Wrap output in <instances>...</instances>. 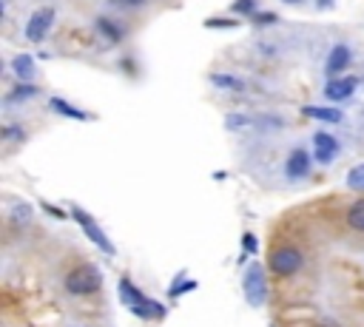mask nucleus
Listing matches in <instances>:
<instances>
[{
	"instance_id": "7c9ffc66",
	"label": "nucleus",
	"mask_w": 364,
	"mask_h": 327,
	"mask_svg": "<svg viewBox=\"0 0 364 327\" xmlns=\"http://www.w3.org/2000/svg\"><path fill=\"white\" fill-rule=\"evenodd\" d=\"M6 6H9V0H4V9H6Z\"/></svg>"
},
{
	"instance_id": "4468645a",
	"label": "nucleus",
	"mask_w": 364,
	"mask_h": 327,
	"mask_svg": "<svg viewBox=\"0 0 364 327\" xmlns=\"http://www.w3.org/2000/svg\"><path fill=\"white\" fill-rule=\"evenodd\" d=\"M131 313L139 316V319H163L168 310H165V304H160V302H154V299H145V302L134 304Z\"/></svg>"
},
{
	"instance_id": "b1692460",
	"label": "nucleus",
	"mask_w": 364,
	"mask_h": 327,
	"mask_svg": "<svg viewBox=\"0 0 364 327\" xmlns=\"http://www.w3.org/2000/svg\"><path fill=\"white\" fill-rule=\"evenodd\" d=\"M251 20H253L256 26H273V23L279 20V15H276V12H256Z\"/></svg>"
},
{
	"instance_id": "cd10ccee",
	"label": "nucleus",
	"mask_w": 364,
	"mask_h": 327,
	"mask_svg": "<svg viewBox=\"0 0 364 327\" xmlns=\"http://www.w3.org/2000/svg\"><path fill=\"white\" fill-rule=\"evenodd\" d=\"M256 248H259L256 245V236L253 233H245L242 236V253H256Z\"/></svg>"
},
{
	"instance_id": "f257e3e1",
	"label": "nucleus",
	"mask_w": 364,
	"mask_h": 327,
	"mask_svg": "<svg viewBox=\"0 0 364 327\" xmlns=\"http://www.w3.org/2000/svg\"><path fill=\"white\" fill-rule=\"evenodd\" d=\"M100 288H103V276L97 265H80L65 276V290L75 296H89V293H97Z\"/></svg>"
},
{
	"instance_id": "f03ea898",
	"label": "nucleus",
	"mask_w": 364,
	"mask_h": 327,
	"mask_svg": "<svg viewBox=\"0 0 364 327\" xmlns=\"http://www.w3.org/2000/svg\"><path fill=\"white\" fill-rule=\"evenodd\" d=\"M242 288H245V299L251 307H262L268 302V276L259 262H251V268L245 271V279H242Z\"/></svg>"
},
{
	"instance_id": "5701e85b",
	"label": "nucleus",
	"mask_w": 364,
	"mask_h": 327,
	"mask_svg": "<svg viewBox=\"0 0 364 327\" xmlns=\"http://www.w3.org/2000/svg\"><path fill=\"white\" fill-rule=\"evenodd\" d=\"M12 222H15V225H29V222H32V208L23 205V203H18V205L12 208Z\"/></svg>"
},
{
	"instance_id": "1a4fd4ad",
	"label": "nucleus",
	"mask_w": 364,
	"mask_h": 327,
	"mask_svg": "<svg viewBox=\"0 0 364 327\" xmlns=\"http://www.w3.org/2000/svg\"><path fill=\"white\" fill-rule=\"evenodd\" d=\"M310 165H313L310 154H308L305 148H294V151L287 154V160H284V174H287L290 179H302V177L310 174Z\"/></svg>"
},
{
	"instance_id": "dca6fc26",
	"label": "nucleus",
	"mask_w": 364,
	"mask_h": 327,
	"mask_svg": "<svg viewBox=\"0 0 364 327\" xmlns=\"http://www.w3.org/2000/svg\"><path fill=\"white\" fill-rule=\"evenodd\" d=\"M94 26H97V32H100V34H103L108 43H120V40H123V29H120V26H117L111 18L100 15V18L94 20Z\"/></svg>"
},
{
	"instance_id": "c85d7f7f",
	"label": "nucleus",
	"mask_w": 364,
	"mask_h": 327,
	"mask_svg": "<svg viewBox=\"0 0 364 327\" xmlns=\"http://www.w3.org/2000/svg\"><path fill=\"white\" fill-rule=\"evenodd\" d=\"M336 0H316V9H330Z\"/></svg>"
},
{
	"instance_id": "7ed1b4c3",
	"label": "nucleus",
	"mask_w": 364,
	"mask_h": 327,
	"mask_svg": "<svg viewBox=\"0 0 364 327\" xmlns=\"http://www.w3.org/2000/svg\"><path fill=\"white\" fill-rule=\"evenodd\" d=\"M71 217H75V222H77V225L83 228V233L92 239V245H97V248H100L103 253H108V256H114V253H117V248L111 245V239L106 236V231L97 225V219H94L92 214H86L83 208H77V205H75V208H71Z\"/></svg>"
},
{
	"instance_id": "20e7f679",
	"label": "nucleus",
	"mask_w": 364,
	"mask_h": 327,
	"mask_svg": "<svg viewBox=\"0 0 364 327\" xmlns=\"http://www.w3.org/2000/svg\"><path fill=\"white\" fill-rule=\"evenodd\" d=\"M302 265H305V256H302L299 248L282 245V248L270 250V271L279 274V276H294Z\"/></svg>"
},
{
	"instance_id": "f8f14e48",
	"label": "nucleus",
	"mask_w": 364,
	"mask_h": 327,
	"mask_svg": "<svg viewBox=\"0 0 364 327\" xmlns=\"http://www.w3.org/2000/svg\"><path fill=\"white\" fill-rule=\"evenodd\" d=\"M49 108H51L54 114H60V117H71V120H89V114H86L83 108L71 105V103H68V100H63V97H51V100H49Z\"/></svg>"
},
{
	"instance_id": "a878e982",
	"label": "nucleus",
	"mask_w": 364,
	"mask_h": 327,
	"mask_svg": "<svg viewBox=\"0 0 364 327\" xmlns=\"http://www.w3.org/2000/svg\"><path fill=\"white\" fill-rule=\"evenodd\" d=\"M239 20L228 18V20H205V29H237Z\"/></svg>"
},
{
	"instance_id": "4be33fe9",
	"label": "nucleus",
	"mask_w": 364,
	"mask_h": 327,
	"mask_svg": "<svg viewBox=\"0 0 364 327\" xmlns=\"http://www.w3.org/2000/svg\"><path fill=\"white\" fill-rule=\"evenodd\" d=\"M231 12H234V15L253 18V15L259 12V4H256V0H234V4H231Z\"/></svg>"
},
{
	"instance_id": "a211bd4d",
	"label": "nucleus",
	"mask_w": 364,
	"mask_h": 327,
	"mask_svg": "<svg viewBox=\"0 0 364 327\" xmlns=\"http://www.w3.org/2000/svg\"><path fill=\"white\" fill-rule=\"evenodd\" d=\"M32 97H37V86H32V83H20V86H15V89L6 94V105L12 108V105L26 103V100H32Z\"/></svg>"
},
{
	"instance_id": "423d86ee",
	"label": "nucleus",
	"mask_w": 364,
	"mask_h": 327,
	"mask_svg": "<svg viewBox=\"0 0 364 327\" xmlns=\"http://www.w3.org/2000/svg\"><path fill=\"white\" fill-rule=\"evenodd\" d=\"M361 86V80L358 77H353V75H339V77H330L327 80V86H325V97L330 100V103H344V100H350L353 94H356V89Z\"/></svg>"
},
{
	"instance_id": "f3484780",
	"label": "nucleus",
	"mask_w": 364,
	"mask_h": 327,
	"mask_svg": "<svg viewBox=\"0 0 364 327\" xmlns=\"http://www.w3.org/2000/svg\"><path fill=\"white\" fill-rule=\"evenodd\" d=\"M196 285H199V282H196V279H191V276L182 271V274H177V276H174V282H171V288H168V296H171V299H180L182 293L196 290Z\"/></svg>"
},
{
	"instance_id": "aec40b11",
	"label": "nucleus",
	"mask_w": 364,
	"mask_h": 327,
	"mask_svg": "<svg viewBox=\"0 0 364 327\" xmlns=\"http://www.w3.org/2000/svg\"><path fill=\"white\" fill-rule=\"evenodd\" d=\"M251 125H256V120L248 117V114H228V117H225V128H228V131H245V128H251Z\"/></svg>"
},
{
	"instance_id": "bb28decb",
	"label": "nucleus",
	"mask_w": 364,
	"mask_h": 327,
	"mask_svg": "<svg viewBox=\"0 0 364 327\" xmlns=\"http://www.w3.org/2000/svg\"><path fill=\"white\" fill-rule=\"evenodd\" d=\"M4 140H26V131L20 125H9L4 128Z\"/></svg>"
},
{
	"instance_id": "0eeeda50",
	"label": "nucleus",
	"mask_w": 364,
	"mask_h": 327,
	"mask_svg": "<svg viewBox=\"0 0 364 327\" xmlns=\"http://www.w3.org/2000/svg\"><path fill=\"white\" fill-rule=\"evenodd\" d=\"M339 157V140L327 131H316L313 134V160L319 165H330Z\"/></svg>"
},
{
	"instance_id": "9b49d317",
	"label": "nucleus",
	"mask_w": 364,
	"mask_h": 327,
	"mask_svg": "<svg viewBox=\"0 0 364 327\" xmlns=\"http://www.w3.org/2000/svg\"><path fill=\"white\" fill-rule=\"evenodd\" d=\"M12 72L20 83H32L34 80V57L32 54H18L12 60Z\"/></svg>"
},
{
	"instance_id": "6e6552de",
	"label": "nucleus",
	"mask_w": 364,
	"mask_h": 327,
	"mask_svg": "<svg viewBox=\"0 0 364 327\" xmlns=\"http://www.w3.org/2000/svg\"><path fill=\"white\" fill-rule=\"evenodd\" d=\"M350 63H353V51H350V46H347V43H336V46L330 49L327 60H325V72H327V77H339Z\"/></svg>"
},
{
	"instance_id": "393cba45",
	"label": "nucleus",
	"mask_w": 364,
	"mask_h": 327,
	"mask_svg": "<svg viewBox=\"0 0 364 327\" xmlns=\"http://www.w3.org/2000/svg\"><path fill=\"white\" fill-rule=\"evenodd\" d=\"M145 4L149 0H108V6H117V9H139Z\"/></svg>"
},
{
	"instance_id": "2eb2a0df",
	"label": "nucleus",
	"mask_w": 364,
	"mask_h": 327,
	"mask_svg": "<svg viewBox=\"0 0 364 327\" xmlns=\"http://www.w3.org/2000/svg\"><path fill=\"white\" fill-rule=\"evenodd\" d=\"M120 299L128 304V307H134V304H139V302H145V299H149V296H145L128 276H123L120 279Z\"/></svg>"
},
{
	"instance_id": "39448f33",
	"label": "nucleus",
	"mask_w": 364,
	"mask_h": 327,
	"mask_svg": "<svg viewBox=\"0 0 364 327\" xmlns=\"http://www.w3.org/2000/svg\"><path fill=\"white\" fill-rule=\"evenodd\" d=\"M54 9L51 6H40V9H34L32 12V18L26 20V29H23V37L29 40V43H43L46 40V34L51 32V26H54Z\"/></svg>"
},
{
	"instance_id": "6ab92c4d",
	"label": "nucleus",
	"mask_w": 364,
	"mask_h": 327,
	"mask_svg": "<svg viewBox=\"0 0 364 327\" xmlns=\"http://www.w3.org/2000/svg\"><path fill=\"white\" fill-rule=\"evenodd\" d=\"M347 225H350L353 231H361V233H364V200H358V203L350 205V211H347Z\"/></svg>"
},
{
	"instance_id": "c756f323",
	"label": "nucleus",
	"mask_w": 364,
	"mask_h": 327,
	"mask_svg": "<svg viewBox=\"0 0 364 327\" xmlns=\"http://www.w3.org/2000/svg\"><path fill=\"white\" fill-rule=\"evenodd\" d=\"M284 4H290V6H296V4H302V0H284Z\"/></svg>"
},
{
	"instance_id": "ddd939ff",
	"label": "nucleus",
	"mask_w": 364,
	"mask_h": 327,
	"mask_svg": "<svg viewBox=\"0 0 364 327\" xmlns=\"http://www.w3.org/2000/svg\"><path fill=\"white\" fill-rule=\"evenodd\" d=\"M211 86H216V89H222V91H248V83L242 80V77H237V75H211Z\"/></svg>"
},
{
	"instance_id": "412c9836",
	"label": "nucleus",
	"mask_w": 364,
	"mask_h": 327,
	"mask_svg": "<svg viewBox=\"0 0 364 327\" xmlns=\"http://www.w3.org/2000/svg\"><path fill=\"white\" fill-rule=\"evenodd\" d=\"M347 188L350 191H358V193H364V162L361 165H353L350 171H347Z\"/></svg>"
},
{
	"instance_id": "9d476101",
	"label": "nucleus",
	"mask_w": 364,
	"mask_h": 327,
	"mask_svg": "<svg viewBox=\"0 0 364 327\" xmlns=\"http://www.w3.org/2000/svg\"><path fill=\"white\" fill-rule=\"evenodd\" d=\"M302 114L310 120H319V122H341L344 120L341 108H330V105H302Z\"/></svg>"
}]
</instances>
